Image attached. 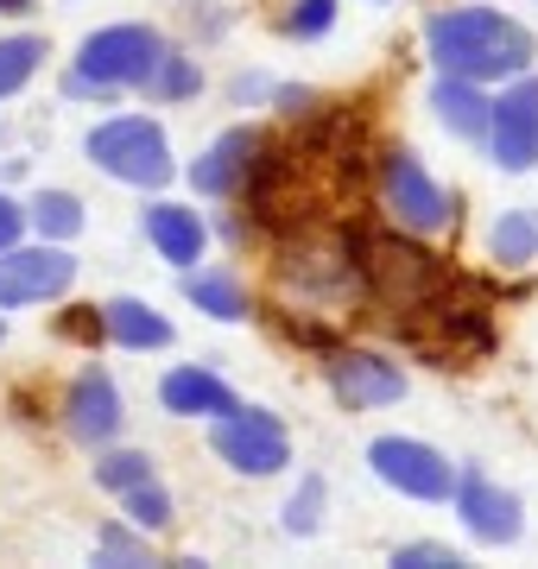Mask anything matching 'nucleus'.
Segmentation results:
<instances>
[{"label": "nucleus", "instance_id": "6", "mask_svg": "<svg viewBox=\"0 0 538 569\" xmlns=\"http://www.w3.org/2000/svg\"><path fill=\"white\" fill-rule=\"evenodd\" d=\"M216 456H222L228 468H241V475H279V468L291 462V443H286V425L272 418V411H222L216 418Z\"/></svg>", "mask_w": 538, "mask_h": 569}, {"label": "nucleus", "instance_id": "14", "mask_svg": "<svg viewBox=\"0 0 538 569\" xmlns=\"http://www.w3.org/2000/svg\"><path fill=\"white\" fill-rule=\"evenodd\" d=\"M159 399H166V411H178V418H222V411L241 406V399H235L216 373H203V367H178V373H166Z\"/></svg>", "mask_w": 538, "mask_h": 569}, {"label": "nucleus", "instance_id": "24", "mask_svg": "<svg viewBox=\"0 0 538 569\" xmlns=\"http://www.w3.org/2000/svg\"><path fill=\"white\" fill-rule=\"evenodd\" d=\"M146 82H152L166 102H178V96H197V63H190V58H171V51H166V58H159V70H152Z\"/></svg>", "mask_w": 538, "mask_h": 569}, {"label": "nucleus", "instance_id": "18", "mask_svg": "<svg viewBox=\"0 0 538 569\" xmlns=\"http://www.w3.org/2000/svg\"><path fill=\"white\" fill-rule=\"evenodd\" d=\"M185 298H190L197 310H209L216 323H241V317H248V298H241L235 272H190V279H185Z\"/></svg>", "mask_w": 538, "mask_h": 569}, {"label": "nucleus", "instance_id": "21", "mask_svg": "<svg viewBox=\"0 0 538 569\" xmlns=\"http://www.w3.org/2000/svg\"><path fill=\"white\" fill-rule=\"evenodd\" d=\"M39 58H44L39 39H0V96L26 89V82H32V70H39Z\"/></svg>", "mask_w": 538, "mask_h": 569}, {"label": "nucleus", "instance_id": "15", "mask_svg": "<svg viewBox=\"0 0 538 569\" xmlns=\"http://www.w3.org/2000/svg\"><path fill=\"white\" fill-rule=\"evenodd\" d=\"M146 234H152V247H159L171 266L203 260V222H197V209H185V203H152L146 209Z\"/></svg>", "mask_w": 538, "mask_h": 569}, {"label": "nucleus", "instance_id": "26", "mask_svg": "<svg viewBox=\"0 0 538 569\" xmlns=\"http://www.w3.org/2000/svg\"><path fill=\"white\" fill-rule=\"evenodd\" d=\"M317 507H323V481H305V493H291V507H286V531H298V538H305V531H317Z\"/></svg>", "mask_w": 538, "mask_h": 569}, {"label": "nucleus", "instance_id": "23", "mask_svg": "<svg viewBox=\"0 0 538 569\" xmlns=\"http://www.w3.org/2000/svg\"><path fill=\"white\" fill-rule=\"evenodd\" d=\"M127 519L140 531H166L171 526V493L159 481H140V488H127Z\"/></svg>", "mask_w": 538, "mask_h": 569}, {"label": "nucleus", "instance_id": "25", "mask_svg": "<svg viewBox=\"0 0 538 569\" xmlns=\"http://www.w3.org/2000/svg\"><path fill=\"white\" fill-rule=\"evenodd\" d=\"M330 26H336V0H298V7L286 13L291 39H323Z\"/></svg>", "mask_w": 538, "mask_h": 569}, {"label": "nucleus", "instance_id": "16", "mask_svg": "<svg viewBox=\"0 0 538 569\" xmlns=\"http://www.w3.org/2000/svg\"><path fill=\"white\" fill-rule=\"evenodd\" d=\"M431 108L444 114L450 133H462V140H481V133H488V96H481L469 77H437Z\"/></svg>", "mask_w": 538, "mask_h": 569}, {"label": "nucleus", "instance_id": "22", "mask_svg": "<svg viewBox=\"0 0 538 569\" xmlns=\"http://www.w3.org/2000/svg\"><path fill=\"white\" fill-rule=\"evenodd\" d=\"M140 481H152V456H140V449H121V456L96 462V488H108V493H127Z\"/></svg>", "mask_w": 538, "mask_h": 569}, {"label": "nucleus", "instance_id": "4", "mask_svg": "<svg viewBox=\"0 0 538 569\" xmlns=\"http://www.w3.org/2000/svg\"><path fill=\"white\" fill-rule=\"evenodd\" d=\"M89 159L102 164L108 178L140 183V190H159L171 178V146L166 127L146 121V114H121V121H102L89 133Z\"/></svg>", "mask_w": 538, "mask_h": 569}, {"label": "nucleus", "instance_id": "9", "mask_svg": "<svg viewBox=\"0 0 538 569\" xmlns=\"http://www.w3.org/2000/svg\"><path fill=\"white\" fill-rule=\"evenodd\" d=\"M488 140L500 171H532L538 164V77L514 82L500 102H488Z\"/></svg>", "mask_w": 538, "mask_h": 569}, {"label": "nucleus", "instance_id": "30", "mask_svg": "<svg viewBox=\"0 0 538 569\" xmlns=\"http://www.w3.org/2000/svg\"><path fill=\"white\" fill-rule=\"evenodd\" d=\"M63 336H108L102 317H63Z\"/></svg>", "mask_w": 538, "mask_h": 569}, {"label": "nucleus", "instance_id": "19", "mask_svg": "<svg viewBox=\"0 0 538 569\" xmlns=\"http://www.w3.org/2000/svg\"><path fill=\"white\" fill-rule=\"evenodd\" d=\"M488 253H495L500 266L538 260V209H507L495 222V234H488Z\"/></svg>", "mask_w": 538, "mask_h": 569}, {"label": "nucleus", "instance_id": "32", "mask_svg": "<svg viewBox=\"0 0 538 569\" xmlns=\"http://www.w3.org/2000/svg\"><path fill=\"white\" fill-rule=\"evenodd\" d=\"M0 342H7V323H0Z\"/></svg>", "mask_w": 538, "mask_h": 569}, {"label": "nucleus", "instance_id": "20", "mask_svg": "<svg viewBox=\"0 0 538 569\" xmlns=\"http://www.w3.org/2000/svg\"><path fill=\"white\" fill-rule=\"evenodd\" d=\"M32 222H39V234H51V241H70V234L83 228V203H77L70 190H44L39 203H32Z\"/></svg>", "mask_w": 538, "mask_h": 569}, {"label": "nucleus", "instance_id": "12", "mask_svg": "<svg viewBox=\"0 0 538 569\" xmlns=\"http://www.w3.org/2000/svg\"><path fill=\"white\" fill-rule=\"evenodd\" d=\"M63 425H70L77 443H108L121 430V392H114V380H108L102 367H83L77 373V387L63 399Z\"/></svg>", "mask_w": 538, "mask_h": 569}, {"label": "nucleus", "instance_id": "29", "mask_svg": "<svg viewBox=\"0 0 538 569\" xmlns=\"http://www.w3.org/2000/svg\"><path fill=\"white\" fill-rule=\"evenodd\" d=\"M20 222H26V216H20L13 203H7V197H0V247H13V241H20Z\"/></svg>", "mask_w": 538, "mask_h": 569}, {"label": "nucleus", "instance_id": "1", "mask_svg": "<svg viewBox=\"0 0 538 569\" xmlns=\"http://www.w3.org/2000/svg\"><path fill=\"white\" fill-rule=\"evenodd\" d=\"M425 44L444 77H469V82H488V77H519L532 63V32L495 7H450L425 26Z\"/></svg>", "mask_w": 538, "mask_h": 569}, {"label": "nucleus", "instance_id": "27", "mask_svg": "<svg viewBox=\"0 0 538 569\" xmlns=\"http://www.w3.org/2000/svg\"><path fill=\"white\" fill-rule=\"evenodd\" d=\"M393 563H399V569H456L462 557H456L450 545H399Z\"/></svg>", "mask_w": 538, "mask_h": 569}, {"label": "nucleus", "instance_id": "10", "mask_svg": "<svg viewBox=\"0 0 538 569\" xmlns=\"http://www.w3.org/2000/svg\"><path fill=\"white\" fill-rule=\"evenodd\" d=\"M330 392L349 411H373V406H393L406 392V373L380 355H361V348H336L330 355Z\"/></svg>", "mask_w": 538, "mask_h": 569}, {"label": "nucleus", "instance_id": "5", "mask_svg": "<svg viewBox=\"0 0 538 569\" xmlns=\"http://www.w3.org/2000/svg\"><path fill=\"white\" fill-rule=\"evenodd\" d=\"M380 190H387V203H393L399 222L418 228V234H444L456 222V197L444 183L425 178V164L412 152H380Z\"/></svg>", "mask_w": 538, "mask_h": 569}, {"label": "nucleus", "instance_id": "17", "mask_svg": "<svg viewBox=\"0 0 538 569\" xmlns=\"http://www.w3.org/2000/svg\"><path fill=\"white\" fill-rule=\"evenodd\" d=\"M102 329L121 348H166L171 342V323L152 305H140V298H114V305L102 310Z\"/></svg>", "mask_w": 538, "mask_h": 569}, {"label": "nucleus", "instance_id": "3", "mask_svg": "<svg viewBox=\"0 0 538 569\" xmlns=\"http://www.w3.org/2000/svg\"><path fill=\"white\" fill-rule=\"evenodd\" d=\"M166 58V39L152 26H108L96 39H83L77 51V70H70V96H108V89H127V82H146Z\"/></svg>", "mask_w": 538, "mask_h": 569}, {"label": "nucleus", "instance_id": "8", "mask_svg": "<svg viewBox=\"0 0 538 569\" xmlns=\"http://www.w3.org/2000/svg\"><path fill=\"white\" fill-rule=\"evenodd\" d=\"M368 462L387 488L412 493V500H450V488H456V468L431 443H412V437H380L368 449Z\"/></svg>", "mask_w": 538, "mask_h": 569}, {"label": "nucleus", "instance_id": "13", "mask_svg": "<svg viewBox=\"0 0 538 569\" xmlns=\"http://www.w3.org/2000/svg\"><path fill=\"white\" fill-rule=\"evenodd\" d=\"M253 146H260V133H248V127L222 133L203 159L190 164V183H197L203 197H235V190H241V171H248V159H253Z\"/></svg>", "mask_w": 538, "mask_h": 569}, {"label": "nucleus", "instance_id": "28", "mask_svg": "<svg viewBox=\"0 0 538 569\" xmlns=\"http://www.w3.org/2000/svg\"><path fill=\"white\" fill-rule=\"evenodd\" d=\"M102 557H108V563H146V545H133L121 526H108L102 531Z\"/></svg>", "mask_w": 538, "mask_h": 569}, {"label": "nucleus", "instance_id": "7", "mask_svg": "<svg viewBox=\"0 0 538 569\" xmlns=\"http://www.w3.org/2000/svg\"><path fill=\"white\" fill-rule=\"evenodd\" d=\"M77 279V260L63 247H0V310L63 298Z\"/></svg>", "mask_w": 538, "mask_h": 569}, {"label": "nucleus", "instance_id": "11", "mask_svg": "<svg viewBox=\"0 0 538 569\" xmlns=\"http://www.w3.org/2000/svg\"><path fill=\"white\" fill-rule=\"evenodd\" d=\"M456 512H462V526L476 531L481 545H514L519 538V500L507 488H495L488 475H462L456 481Z\"/></svg>", "mask_w": 538, "mask_h": 569}, {"label": "nucleus", "instance_id": "2", "mask_svg": "<svg viewBox=\"0 0 538 569\" xmlns=\"http://www.w3.org/2000/svg\"><path fill=\"white\" fill-rule=\"evenodd\" d=\"M349 241H355V260H361L368 298H380L393 310H418V305H431L437 291L456 284V272L437 260L431 247H412L399 234H349Z\"/></svg>", "mask_w": 538, "mask_h": 569}, {"label": "nucleus", "instance_id": "31", "mask_svg": "<svg viewBox=\"0 0 538 569\" xmlns=\"http://www.w3.org/2000/svg\"><path fill=\"white\" fill-rule=\"evenodd\" d=\"M0 7H13V13H20V7H26V0H0Z\"/></svg>", "mask_w": 538, "mask_h": 569}]
</instances>
